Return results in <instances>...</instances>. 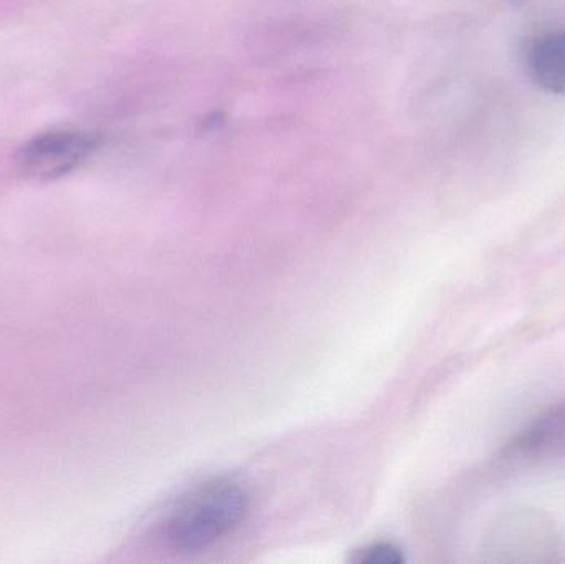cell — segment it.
Masks as SVG:
<instances>
[{"label": "cell", "mask_w": 565, "mask_h": 564, "mask_svg": "<svg viewBox=\"0 0 565 564\" xmlns=\"http://www.w3.org/2000/svg\"><path fill=\"white\" fill-rule=\"evenodd\" d=\"M524 62L527 75L540 88L565 96V29L531 40Z\"/></svg>", "instance_id": "3957f363"}, {"label": "cell", "mask_w": 565, "mask_h": 564, "mask_svg": "<svg viewBox=\"0 0 565 564\" xmlns=\"http://www.w3.org/2000/svg\"><path fill=\"white\" fill-rule=\"evenodd\" d=\"M98 148V138L78 129H52L30 139L17 156L20 171L39 181L63 178Z\"/></svg>", "instance_id": "7a4b0ae2"}, {"label": "cell", "mask_w": 565, "mask_h": 564, "mask_svg": "<svg viewBox=\"0 0 565 564\" xmlns=\"http://www.w3.org/2000/svg\"><path fill=\"white\" fill-rule=\"evenodd\" d=\"M247 490L231 479L202 483L182 497L164 520V539L179 552L211 549L231 535L248 513Z\"/></svg>", "instance_id": "6da1fadb"}, {"label": "cell", "mask_w": 565, "mask_h": 564, "mask_svg": "<svg viewBox=\"0 0 565 564\" xmlns=\"http://www.w3.org/2000/svg\"><path fill=\"white\" fill-rule=\"evenodd\" d=\"M511 2H521V0H511Z\"/></svg>", "instance_id": "5b68a950"}, {"label": "cell", "mask_w": 565, "mask_h": 564, "mask_svg": "<svg viewBox=\"0 0 565 564\" xmlns=\"http://www.w3.org/2000/svg\"><path fill=\"white\" fill-rule=\"evenodd\" d=\"M358 563L367 564H397L404 562V556L395 546L377 543V545L367 546L358 553Z\"/></svg>", "instance_id": "277c9868"}]
</instances>
